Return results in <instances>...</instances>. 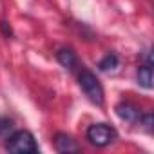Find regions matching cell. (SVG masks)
Instances as JSON below:
<instances>
[{
    "mask_svg": "<svg viewBox=\"0 0 154 154\" xmlns=\"http://www.w3.org/2000/svg\"><path fill=\"white\" fill-rule=\"evenodd\" d=\"M118 63H120L118 56H116L114 53H109V54H105V56L100 60L98 67H100L102 71H112V69H116V67H118Z\"/></svg>",
    "mask_w": 154,
    "mask_h": 154,
    "instance_id": "cell-8",
    "label": "cell"
},
{
    "mask_svg": "<svg viewBox=\"0 0 154 154\" xmlns=\"http://www.w3.org/2000/svg\"><path fill=\"white\" fill-rule=\"evenodd\" d=\"M54 149L62 154H71V152H80V145L76 143L69 134L65 132H56L54 134Z\"/></svg>",
    "mask_w": 154,
    "mask_h": 154,
    "instance_id": "cell-4",
    "label": "cell"
},
{
    "mask_svg": "<svg viewBox=\"0 0 154 154\" xmlns=\"http://www.w3.org/2000/svg\"><path fill=\"white\" fill-rule=\"evenodd\" d=\"M9 127V122L6 120V118H0V132H2V131H6Z\"/></svg>",
    "mask_w": 154,
    "mask_h": 154,
    "instance_id": "cell-11",
    "label": "cell"
},
{
    "mask_svg": "<svg viewBox=\"0 0 154 154\" xmlns=\"http://www.w3.org/2000/svg\"><path fill=\"white\" fill-rule=\"evenodd\" d=\"M138 84L143 89H152V67H150V63H145L138 69Z\"/></svg>",
    "mask_w": 154,
    "mask_h": 154,
    "instance_id": "cell-7",
    "label": "cell"
},
{
    "mask_svg": "<svg viewBox=\"0 0 154 154\" xmlns=\"http://www.w3.org/2000/svg\"><path fill=\"white\" fill-rule=\"evenodd\" d=\"M0 27H2V31H4V35L6 36H9L13 31H11V26H8V22H2V24H0Z\"/></svg>",
    "mask_w": 154,
    "mask_h": 154,
    "instance_id": "cell-10",
    "label": "cell"
},
{
    "mask_svg": "<svg viewBox=\"0 0 154 154\" xmlns=\"http://www.w3.org/2000/svg\"><path fill=\"white\" fill-rule=\"evenodd\" d=\"M78 84L84 91V94L94 103V105H103V100H105V93H103V87L100 84V80L96 78V74L89 69H82L80 74H78Z\"/></svg>",
    "mask_w": 154,
    "mask_h": 154,
    "instance_id": "cell-1",
    "label": "cell"
},
{
    "mask_svg": "<svg viewBox=\"0 0 154 154\" xmlns=\"http://www.w3.org/2000/svg\"><path fill=\"white\" fill-rule=\"evenodd\" d=\"M140 122L143 123V127H145L147 132H152V114H141Z\"/></svg>",
    "mask_w": 154,
    "mask_h": 154,
    "instance_id": "cell-9",
    "label": "cell"
},
{
    "mask_svg": "<svg viewBox=\"0 0 154 154\" xmlns=\"http://www.w3.org/2000/svg\"><path fill=\"white\" fill-rule=\"evenodd\" d=\"M116 114H118L123 122H127V123H136V122H140V116H141L140 109H138L136 105H132L131 102H122V103H118V105H116Z\"/></svg>",
    "mask_w": 154,
    "mask_h": 154,
    "instance_id": "cell-5",
    "label": "cell"
},
{
    "mask_svg": "<svg viewBox=\"0 0 154 154\" xmlns=\"http://www.w3.org/2000/svg\"><path fill=\"white\" fill-rule=\"evenodd\" d=\"M85 136H87L89 143H93L94 147H107V145H111V143L116 140L118 134H116V131H114L111 125H107V123H93V125L87 129Z\"/></svg>",
    "mask_w": 154,
    "mask_h": 154,
    "instance_id": "cell-3",
    "label": "cell"
},
{
    "mask_svg": "<svg viewBox=\"0 0 154 154\" xmlns=\"http://www.w3.org/2000/svg\"><path fill=\"white\" fill-rule=\"evenodd\" d=\"M58 62L65 67V69H74L76 67V63H78V58H76V53L72 51V49H67V47H63V49H60L58 51Z\"/></svg>",
    "mask_w": 154,
    "mask_h": 154,
    "instance_id": "cell-6",
    "label": "cell"
},
{
    "mask_svg": "<svg viewBox=\"0 0 154 154\" xmlns=\"http://www.w3.org/2000/svg\"><path fill=\"white\" fill-rule=\"evenodd\" d=\"M6 149L9 152H15V154H35V152H38V145L35 141V136L29 131L13 132L6 141Z\"/></svg>",
    "mask_w": 154,
    "mask_h": 154,
    "instance_id": "cell-2",
    "label": "cell"
}]
</instances>
